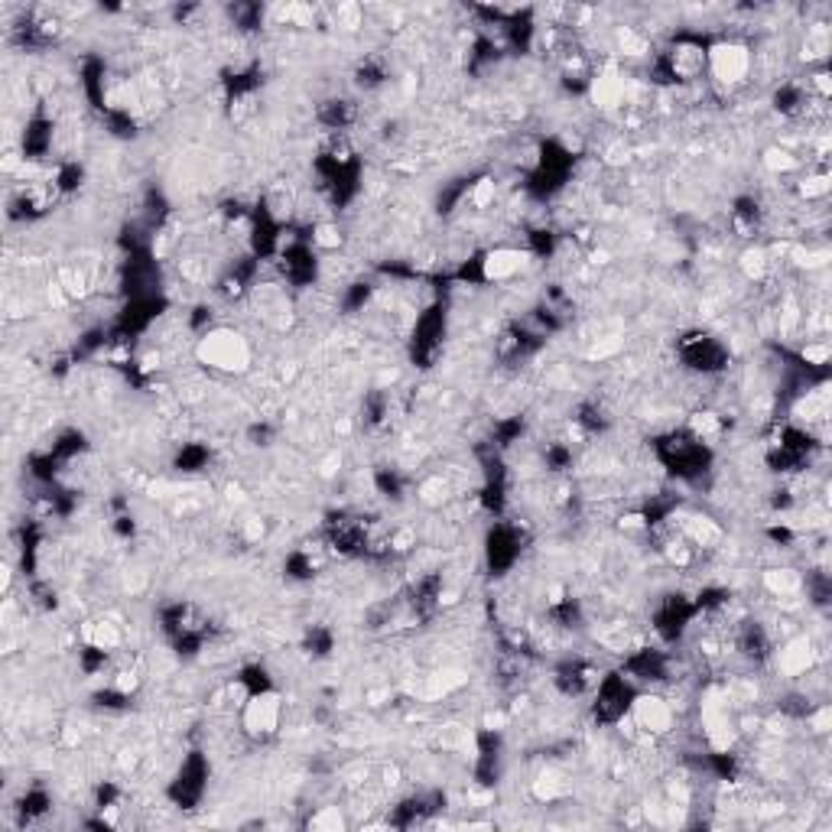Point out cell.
<instances>
[{
    "label": "cell",
    "mask_w": 832,
    "mask_h": 832,
    "mask_svg": "<svg viewBox=\"0 0 832 832\" xmlns=\"http://www.w3.org/2000/svg\"><path fill=\"white\" fill-rule=\"evenodd\" d=\"M195 358H199L208 371L218 374H244L251 368V345L247 338L234 329H208L199 335V345H195Z\"/></svg>",
    "instance_id": "6da1fadb"
},
{
    "label": "cell",
    "mask_w": 832,
    "mask_h": 832,
    "mask_svg": "<svg viewBox=\"0 0 832 832\" xmlns=\"http://www.w3.org/2000/svg\"><path fill=\"white\" fill-rule=\"evenodd\" d=\"M754 69V56L745 43L738 39H719V43L706 46V72L725 88H738L748 82Z\"/></svg>",
    "instance_id": "7a4b0ae2"
},
{
    "label": "cell",
    "mask_w": 832,
    "mask_h": 832,
    "mask_svg": "<svg viewBox=\"0 0 832 832\" xmlns=\"http://www.w3.org/2000/svg\"><path fill=\"white\" fill-rule=\"evenodd\" d=\"M241 725L244 732L257 738V741H267L280 732L283 725V699L277 689H260V693H251L241 702Z\"/></svg>",
    "instance_id": "3957f363"
},
{
    "label": "cell",
    "mask_w": 832,
    "mask_h": 832,
    "mask_svg": "<svg viewBox=\"0 0 832 832\" xmlns=\"http://www.w3.org/2000/svg\"><path fill=\"white\" fill-rule=\"evenodd\" d=\"M628 719L637 728H641L644 735L663 738V735H670L673 728H676V709H673V702L667 696L641 693V696H634L631 709H628Z\"/></svg>",
    "instance_id": "277c9868"
},
{
    "label": "cell",
    "mask_w": 832,
    "mask_h": 832,
    "mask_svg": "<svg viewBox=\"0 0 832 832\" xmlns=\"http://www.w3.org/2000/svg\"><path fill=\"white\" fill-rule=\"evenodd\" d=\"M628 78L621 75V69L615 62H608L602 65L598 72H592V82H589V95L595 101V108L598 111H605V114H615L621 111L624 104H628Z\"/></svg>",
    "instance_id": "5b68a950"
},
{
    "label": "cell",
    "mask_w": 832,
    "mask_h": 832,
    "mask_svg": "<svg viewBox=\"0 0 832 832\" xmlns=\"http://www.w3.org/2000/svg\"><path fill=\"white\" fill-rule=\"evenodd\" d=\"M527 251H517V247H494L485 257L478 260L481 280L485 283H507L514 280L520 270L527 267Z\"/></svg>",
    "instance_id": "8992f818"
},
{
    "label": "cell",
    "mask_w": 832,
    "mask_h": 832,
    "mask_svg": "<svg viewBox=\"0 0 832 832\" xmlns=\"http://www.w3.org/2000/svg\"><path fill=\"white\" fill-rule=\"evenodd\" d=\"M771 657L777 660V670H780V673H787V676H803L806 670L813 667L816 650H813L810 637H793V641L774 647Z\"/></svg>",
    "instance_id": "52a82bcc"
},
{
    "label": "cell",
    "mask_w": 832,
    "mask_h": 832,
    "mask_svg": "<svg viewBox=\"0 0 832 832\" xmlns=\"http://www.w3.org/2000/svg\"><path fill=\"white\" fill-rule=\"evenodd\" d=\"M598 670L589 667V663L582 660H566L563 667L556 670V686L563 689V696H585V693H595L598 686Z\"/></svg>",
    "instance_id": "ba28073f"
},
{
    "label": "cell",
    "mask_w": 832,
    "mask_h": 832,
    "mask_svg": "<svg viewBox=\"0 0 832 832\" xmlns=\"http://www.w3.org/2000/svg\"><path fill=\"white\" fill-rule=\"evenodd\" d=\"M683 358L693 364L696 371H719L725 364V348L719 345V338L696 335L683 345Z\"/></svg>",
    "instance_id": "9c48e42d"
},
{
    "label": "cell",
    "mask_w": 832,
    "mask_h": 832,
    "mask_svg": "<svg viewBox=\"0 0 832 832\" xmlns=\"http://www.w3.org/2000/svg\"><path fill=\"white\" fill-rule=\"evenodd\" d=\"M85 644L104 650V654H114V650L124 644V628L117 621H111V618L91 621L88 631H85Z\"/></svg>",
    "instance_id": "30bf717a"
},
{
    "label": "cell",
    "mask_w": 832,
    "mask_h": 832,
    "mask_svg": "<svg viewBox=\"0 0 832 832\" xmlns=\"http://www.w3.org/2000/svg\"><path fill=\"white\" fill-rule=\"evenodd\" d=\"M764 585H767V592L777 595V598H793L800 589H803V576L797 569H771V572H764Z\"/></svg>",
    "instance_id": "8fae6325"
},
{
    "label": "cell",
    "mask_w": 832,
    "mask_h": 832,
    "mask_svg": "<svg viewBox=\"0 0 832 832\" xmlns=\"http://www.w3.org/2000/svg\"><path fill=\"white\" fill-rule=\"evenodd\" d=\"M741 270H745L748 280H764L767 273H771V260H767L764 247H748V251L741 254Z\"/></svg>",
    "instance_id": "7c38bea8"
},
{
    "label": "cell",
    "mask_w": 832,
    "mask_h": 832,
    "mask_svg": "<svg viewBox=\"0 0 832 832\" xmlns=\"http://www.w3.org/2000/svg\"><path fill=\"white\" fill-rule=\"evenodd\" d=\"M797 189H800V195L806 202H823L829 195V173H810Z\"/></svg>",
    "instance_id": "4fadbf2b"
},
{
    "label": "cell",
    "mask_w": 832,
    "mask_h": 832,
    "mask_svg": "<svg viewBox=\"0 0 832 832\" xmlns=\"http://www.w3.org/2000/svg\"><path fill=\"white\" fill-rule=\"evenodd\" d=\"M764 166L771 169V173H793V169H800V160H797V153H790L784 147H774V150H767L764 156Z\"/></svg>",
    "instance_id": "5bb4252c"
}]
</instances>
